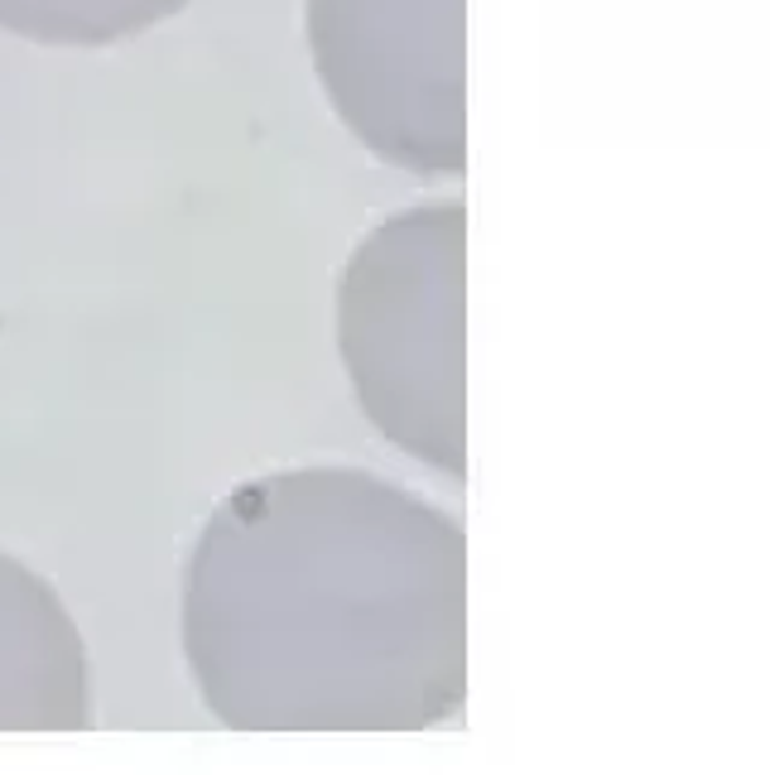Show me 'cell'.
I'll return each instance as SVG.
<instances>
[{
    "label": "cell",
    "instance_id": "1",
    "mask_svg": "<svg viewBox=\"0 0 770 775\" xmlns=\"http://www.w3.org/2000/svg\"><path fill=\"white\" fill-rule=\"evenodd\" d=\"M184 660L241 732H419L467 694V540L361 467L217 501L184 568Z\"/></svg>",
    "mask_w": 770,
    "mask_h": 775
},
{
    "label": "cell",
    "instance_id": "2",
    "mask_svg": "<svg viewBox=\"0 0 770 775\" xmlns=\"http://www.w3.org/2000/svg\"><path fill=\"white\" fill-rule=\"evenodd\" d=\"M463 203H419L371 227L337 280V352L400 453L463 477Z\"/></svg>",
    "mask_w": 770,
    "mask_h": 775
},
{
    "label": "cell",
    "instance_id": "3",
    "mask_svg": "<svg viewBox=\"0 0 770 775\" xmlns=\"http://www.w3.org/2000/svg\"><path fill=\"white\" fill-rule=\"evenodd\" d=\"M304 34L337 120L376 160L463 174V0H304Z\"/></svg>",
    "mask_w": 770,
    "mask_h": 775
},
{
    "label": "cell",
    "instance_id": "4",
    "mask_svg": "<svg viewBox=\"0 0 770 775\" xmlns=\"http://www.w3.org/2000/svg\"><path fill=\"white\" fill-rule=\"evenodd\" d=\"M92 722L88 646L63 598L0 550V732H78Z\"/></svg>",
    "mask_w": 770,
    "mask_h": 775
},
{
    "label": "cell",
    "instance_id": "5",
    "mask_svg": "<svg viewBox=\"0 0 770 775\" xmlns=\"http://www.w3.org/2000/svg\"><path fill=\"white\" fill-rule=\"evenodd\" d=\"M192 0H0V30L54 48H102L174 20Z\"/></svg>",
    "mask_w": 770,
    "mask_h": 775
}]
</instances>
